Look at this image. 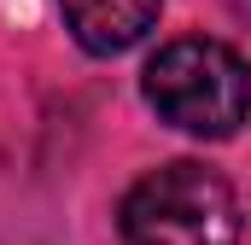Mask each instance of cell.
Wrapping results in <instances>:
<instances>
[{
    "label": "cell",
    "mask_w": 251,
    "mask_h": 245,
    "mask_svg": "<svg viewBox=\"0 0 251 245\" xmlns=\"http://www.w3.org/2000/svg\"><path fill=\"white\" fill-rule=\"evenodd\" d=\"M146 105L170 128L199 134V140H228L251 117V70L228 41H170L146 64Z\"/></svg>",
    "instance_id": "1"
},
{
    "label": "cell",
    "mask_w": 251,
    "mask_h": 245,
    "mask_svg": "<svg viewBox=\"0 0 251 245\" xmlns=\"http://www.w3.org/2000/svg\"><path fill=\"white\" fill-rule=\"evenodd\" d=\"M123 245H240V198L204 164H164L123 193Z\"/></svg>",
    "instance_id": "2"
},
{
    "label": "cell",
    "mask_w": 251,
    "mask_h": 245,
    "mask_svg": "<svg viewBox=\"0 0 251 245\" xmlns=\"http://www.w3.org/2000/svg\"><path fill=\"white\" fill-rule=\"evenodd\" d=\"M59 6H64L70 35L88 53L111 59V53H128L134 41H146V29L158 24L164 0H59Z\"/></svg>",
    "instance_id": "3"
},
{
    "label": "cell",
    "mask_w": 251,
    "mask_h": 245,
    "mask_svg": "<svg viewBox=\"0 0 251 245\" xmlns=\"http://www.w3.org/2000/svg\"><path fill=\"white\" fill-rule=\"evenodd\" d=\"M228 12H234L240 24H251V0H228Z\"/></svg>",
    "instance_id": "4"
}]
</instances>
